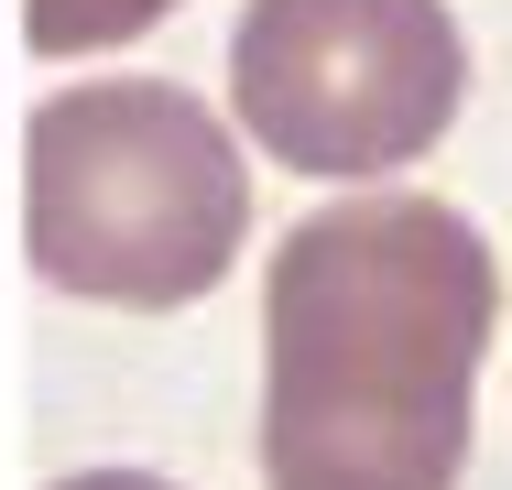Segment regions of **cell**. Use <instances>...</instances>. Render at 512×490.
I'll use <instances>...</instances> for the list:
<instances>
[{
  "instance_id": "obj_1",
  "label": "cell",
  "mask_w": 512,
  "mask_h": 490,
  "mask_svg": "<svg viewBox=\"0 0 512 490\" xmlns=\"http://www.w3.org/2000/svg\"><path fill=\"white\" fill-rule=\"evenodd\" d=\"M502 316L491 240L436 196H349L284 229L262 284V480L458 490Z\"/></svg>"
},
{
  "instance_id": "obj_2",
  "label": "cell",
  "mask_w": 512,
  "mask_h": 490,
  "mask_svg": "<svg viewBox=\"0 0 512 490\" xmlns=\"http://www.w3.org/2000/svg\"><path fill=\"white\" fill-rule=\"evenodd\" d=\"M251 229L240 142L164 77L55 88L22 131V240L33 273L88 305H197Z\"/></svg>"
},
{
  "instance_id": "obj_3",
  "label": "cell",
  "mask_w": 512,
  "mask_h": 490,
  "mask_svg": "<svg viewBox=\"0 0 512 490\" xmlns=\"http://www.w3.org/2000/svg\"><path fill=\"white\" fill-rule=\"evenodd\" d=\"M229 98L295 175H393L458 120L469 44L447 0H251L229 33Z\"/></svg>"
},
{
  "instance_id": "obj_4",
  "label": "cell",
  "mask_w": 512,
  "mask_h": 490,
  "mask_svg": "<svg viewBox=\"0 0 512 490\" xmlns=\"http://www.w3.org/2000/svg\"><path fill=\"white\" fill-rule=\"evenodd\" d=\"M175 0H22V33H33V55H109V44H131V33H153Z\"/></svg>"
},
{
  "instance_id": "obj_5",
  "label": "cell",
  "mask_w": 512,
  "mask_h": 490,
  "mask_svg": "<svg viewBox=\"0 0 512 490\" xmlns=\"http://www.w3.org/2000/svg\"><path fill=\"white\" fill-rule=\"evenodd\" d=\"M55 490H175V480H153V469H77V480H55Z\"/></svg>"
}]
</instances>
